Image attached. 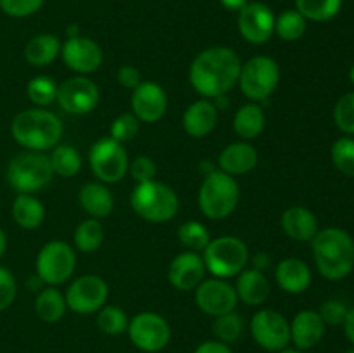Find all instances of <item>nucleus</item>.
I'll return each instance as SVG.
<instances>
[{"mask_svg": "<svg viewBox=\"0 0 354 353\" xmlns=\"http://www.w3.org/2000/svg\"><path fill=\"white\" fill-rule=\"evenodd\" d=\"M241 68L242 61L234 48L209 47L199 52L190 64V85L203 99H218L237 85Z\"/></svg>", "mask_w": 354, "mask_h": 353, "instance_id": "f257e3e1", "label": "nucleus"}, {"mask_svg": "<svg viewBox=\"0 0 354 353\" xmlns=\"http://www.w3.org/2000/svg\"><path fill=\"white\" fill-rule=\"evenodd\" d=\"M317 269L325 279L342 280L354 269V239L346 230L327 227L311 239Z\"/></svg>", "mask_w": 354, "mask_h": 353, "instance_id": "f03ea898", "label": "nucleus"}, {"mask_svg": "<svg viewBox=\"0 0 354 353\" xmlns=\"http://www.w3.org/2000/svg\"><path fill=\"white\" fill-rule=\"evenodd\" d=\"M62 120L45 107L24 109L10 123V135L28 151L45 152L54 149L62 137Z\"/></svg>", "mask_w": 354, "mask_h": 353, "instance_id": "7ed1b4c3", "label": "nucleus"}, {"mask_svg": "<svg viewBox=\"0 0 354 353\" xmlns=\"http://www.w3.org/2000/svg\"><path fill=\"white\" fill-rule=\"evenodd\" d=\"M130 206L149 224H166L176 217L180 199L175 190L159 180H149L135 185L130 194Z\"/></svg>", "mask_w": 354, "mask_h": 353, "instance_id": "20e7f679", "label": "nucleus"}, {"mask_svg": "<svg viewBox=\"0 0 354 353\" xmlns=\"http://www.w3.org/2000/svg\"><path fill=\"white\" fill-rule=\"evenodd\" d=\"M241 199V189L235 176L214 170L204 176L197 194V204L201 213L209 220H225L237 210Z\"/></svg>", "mask_w": 354, "mask_h": 353, "instance_id": "39448f33", "label": "nucleus"}, {"mask_svg": "<svg viewBox=\"0 0 354 353\" xmlns=\"http://www.w3.org/2000/svg\"><path fill=\"white\" fill-rule=\"evenodd\" d=\"M54 176L50 158L45 152L26 151L14 156L7 165V183L17 194H33L44 189Z\"/></svg>", "mask_w": 354, "mask_h": 353, "instance_id": "423d86ee", "label": "nucleus"}, {"mask_svg": "<svg viewBox=\"0 0 354 353\" xmlns=\"http://www.w3.org/2000/svg\"><path fill=\"white\" fill-rule=\"evenodd\" d=\"M206 272L218 279L237 277L249 263V248L241 237L235 235H221L211 239L209 244L203 251Z\"/></svg>", "mask_w": 354, "mask_h": 353, "instance_id": "0eeeda50", "label": "nucleus"}, {"mask_svg": "<svg viewBox=\"0 0 354 353\" xmlns=\"http://www.w3.org/2000/svg\"><path fill=\"white\" fill-rule=\"evenodd\" d=\"M279 82V62L268 55H254L242 64L237 85L249 100L261 104L275 92Z\"/></svg>", "mask_w": 354, "mask_h": 353, "instance_id": "6e6552de", "label": "nucleus"}, {"mask_svg": "<svg viewBox=\"0 0 354 353\" xmlns=\"http://www.w3.org/2000/svg\"><path fill=\"white\" fill-rule=\"evenodd\" d=\"M37 277L45 286H61L76 270V251L66 241H50L37 255Z\"/></svg>", "mask_w": 354, "mask_h": 353, "instance_id": "1a4fd4ad", "label": "nucleus"}, {"mask_svg": "<svg viewBox=\"0 0 354 353\" xmlns=\"http://www.w3.org/2000/svg\"><path fill=\"white\" fill-rule=\"evenodd\" d=\"M88 163L90 170L99 179V182L109 185V183H118L124 179V175L128 173L130 158H128L123 144L111 137H104L90 147Z\"/></svg>", "mask_w": 354, "mask_h": 353, "instance_id": "9d476101", "label": "nucleus"}, {"mask_svg": "<svg viewBox=\"0 0 354 353\" xmlns=\"http://www.w3.org/2000/svg\"><path fill=\"white\" fill-rule=\"evenodd\" d=\"M128 338L145 353H158L168 346L171 339V327L162 315L156 311H140L130 318Z\"/></svg>", "mask_w": 354, "mask_h": 353, "instance_id": "9b49d317", "label": "nucleus"}, {"mask_svg": "<svg viewBox=\"0 0 354 353\" xmlns=\"http://www.w3.org/2000/svg\"><path fill=\"white\" fill-rule=\"evenodd\" d=\"M249 331L258 346L266 352L277 353L290 343V322L273 308H263L252 315Z\"/></svg>", "mask_w": 354, "mask_h": 353, "instance_id": "f8f14e48", "label": "nucleus"}, {"mask_svg": "<svg viewBox=\"0 0 354 353\" xmlns=\"http://www.w3.org/2000/svg\"><path fill=\"white\" fill-rule=\"evenodd\" d=\"M64 298L68 308L75 314H97L109 298V284L104 277L95 275V273L80 275L69 284Z\"/></svg>", "mask_w": 354, "mask_h": 353, "instance_id": "ddd939ff", "label": "nucleus"}, {"mask_svg": "<svg viewBox=\"0 0 354 353\" xmlns=\"http://www.w3.org/2000/svg\"><path fill=\"white\" fill-rule=\"evenodd\" d=\"M99 99L100 90L97 83L90 80L88 76L76 75L59 83L55 102L68 114L83 116V114H88L95 109Z\"/></svg>", "mask_w": 354, "mask_h": 353, "instance_id": "4468645a", "label": "nucleus"}, {"mask_svg": "<svg viewBox=\"0 0 354 353\" xmlns=\"http://www.w3.org/2000/svg\"><path fill=\"white\" fill-rule=\"evenodd\" d=\"M237 26L245 42L263 45L275 33V14L266 3L248 2L239 10Z\"/></svg>", "mask_w": 354, "mask_h": 353, "instance_id": "2eb2a0df", "label": "nucleus"}, {"mask_svg": "<svg viewBox=\"0 0 354 353\" xmlns=\"http://www.w3.org/2000/svg\"><path fill=\"white\" fill-rule=\"evenodd\" d=\"M194 291H196V305L199 310L211 317H220L237 308V293L235 287L227 282V279H218V277L204 279Z\"/></svg>", "mask_w": 354, "mask_h": 353, "instance_id": "dca6fc26", "label": "nucleus"}, {"mask_svg": "<svg viewBox=\"0 0 354 353\" xmlns=\"http://www.w3.org/2000/svg\"><path fill=\"white\" fill-rule=\"evenodd\" d=\"M61 57L71 71L86 76L102 66L104 52L95 40L78 35L62 44Z\"/></svg>", "mask_w": 354, "mask_h": 353, "instance_id": "f3484780", "label": "nucleus"}, {"mask_svg": "<svg viewBox=\"0 0 354 353\" xmlns=\"http://www.w3.org/2000/svg\"><path fill=\"white\" fill-rule=\"evenodd\" d=\"M131 113L140 123H158L168 109V97L165 89L156 82H142L131 90Z\"/></svg>", "mask_w": 354, "mask_h": 353, "instance_id": "a211bd4d", "label": "nucleus"}, {"mask_svg": "<svg viewBox=\"0 0 354 353\" xmlns=\"http://www.w3.org/2000/svg\"><path fill=\"white\" fill-rule=\"evenodd\" d=\"M206 265L201 253L183 251L171 260L168 269V280L175 289L194 291L204 280Z\"/></svg>", "mask_w": 354, "mask_h": 353, "instance_id": "6ab92c4d", "label": "nucleus"}, {"mask_svg": "<svg viewBox=\"0 0 354 353\" xmlns=\"http://www.w3.org/2000/svg\"><path fill=\"white\" fill-rule=\"evenodd\" d=\"M325 322L317 310H301L290 322V341L297 350L315 348L325 336Z\"/></svg>", "mask_w": 354, "mask_h": 353, "instance_id": "aec40b11", "label": "nucleus"}, {"mask_svg": "<svg viewBox=\"0 0 354 353\" xmlns=\"http://www.w3.org/2000/svg\"><path fill=\"white\" fill-rule=\"evenodd\" d=\"M183 130L194 138H203L209 135L218 125V107L213 100L199 99L190 104L182 118Z\"/></svg>", "mask_w": 354, "mask_h": 353, "instance_id": "412c9836", "label": "nucleus"}, {"mask_svg": "<svg viewBox=\"0 0 354 353\" xmlns=\"http://www.w3.org/2000/svg\"><path fill=\"white\" fill-rule=\"evenodd\" d=\"M258 165V151L248 141L228 144L218 158V166L228 175H245Z\"/></svg>", "mask_w": 354, "mask_h": 353, "instance_id": "4be33fe9", "label": "nucleus"}, {"mask_svg": "<svg viewBox=\"0 0 354 353\" xmlns=\"http://www.w3.org/2000/svg\"><path fill=\"white\" fill-rule=\"evenodd\" d=\"M275 280L282 291L289 294H301L310 287L311 270L306 262L299 258L280 260L275 269Z\"/></svg>", "mask_w": 354, "mask_h": 353, "instance_id": "5701e85b", "label": "nucleus"}, {"mask_svg": "<svg viewBox=\"0 0 354 353\" xmlns=\"http://www.w3.org/2000/svg\"><path fill=\"white\" fill-rule=\"evenodd\" d=\"M235 293H237L239 301H244L249 307H259L265 303L270 296V280L263 270L248 269L245 266L237 275L235 282Z\"/></svg>", "mask_w": 354, "mask_h": 353, "instance_id": "b1692460", "label": "nucleus"}, {"mask_svg": "<svg viewBox=\"0 0 354 353\" xmlns=\"http://www.w3.org/2000/svg\"><path fill=\"white\" fill-rule=\"evenodd\" d=\"M280 225L282 230L294 241H311L320 230L315 213L304 206L287 208L280 218Z\"/></svg>", "mask_w": 354, "mask_h": 353, "instance_id": "393cba45", "label": "nucleus"}, {"mask_svg": "<svg viewBox=\"0 0 354 353\" xmlns=\"http://www.w3.org/2000/svg\"><path fill=\"white\" fill-rule=\"evenodd\" d=\"M80 206L83 208L90 218H106L114 210V196L106 183L88 182L80 189L78 194Z\"/></svg>", "mask_w": 354, "mask_h": 353, "instance_id": "a878e982", "label": "nucleus"}, {"mask_svg": "<svg viewBox=\"0 0 354 353\" xmlns=\"http://www.w3.org/2000/svg\"><path fill=\"white\" fill-rule=\"evenodd\" d=\"M61 40L52 33H40L24 47V59L35 68H45L61 55Z\"/></svg>", "mask_w": 354, "mask_h": 353, "instance_id": "bb28decb", "label": "nucleus"}, {"mask_svg": "<svg viewBox=\"0 0 354 353\" xmlns=\"http://www.w3.org/2000/svg\"><path fill=\"white\" fill-rule=\"evenodd\" d=\"M266 114L259 102L244 104L237 109L234 116V130L242 141H252L259 137L265 130Z\"/></svg>", "mask_w": 354, "mask_h": 353, "instance_id": "cd10ccee", "label": "nucleus"}, {"mask_svg": "<svg viewBox=\"0 0 354 353\" xmlns=\"http://www.w3.org/2000/svg\"><path fill=\"white\" fill-rule=\"evenodd\" d=\"M12 218L21 228L33 230L45 220V206L33 194H17L12 203Z\"/></svg>", "mask_w": 354, "mask_h": 353, "instance_id": "c85d7f7f", "label": "nucleus"}, {"mask_svg": "<svg viewBox=\"0 0 354 353\" xmlns=\"http://www.w3.org/2000/svg\"><path fill=\"white\" fill-rule=\"evenodd\" d=\"M66 308L68 305H66L64 294L54 286H45L35 298V314L40 320L48 322V324L61 320L66 314Z\"/></svg>", "mask_w": 354, "mask_h": 353, "instance_id": "c756f323", "label": "nucleus"}, {"mask_svg": "<svg viewBox=\"0 0 354 353\" xmlns=\"http://www.w3.org/2000/svg\"><path fill=\"white\" fill-rule=\"evenodd\" d=\"M104 237H106V230H104L102 221L97 218H86V220L80 221L78 227L75 228L73 244L78 251L93 253L102 246Z\"/></svg>", "mask_w": 354, "mask_h": 353, "instance_id": "7c9ffc66", "label": "nucleus"}, {"mask_svg": "<svg viewBox=\"0 0 354 353\" xmlns=\"http://www.w3.org/2000/svg\"><path fill=\"white\" fill-rule=\"evenodd\" d=\"M48 158H50L54 175L71 179V176H75L82 170V156H80V152L73 145L57 144L52 149V154Z\"/></svg>", "mask_w": 354, "mask_h": 353, "instance_id": "2f4dec72", "label": "nucleus"}, {"mask_svg": "<svg viewBox=\"0 0 354 353\" xmlns=\"http://www.w3.org/2000/svg\"><path fill=\"white\" fill-rule=\"evenodd\" d=\"M342 7V0H296V10L306 17V21H325L334 19Z\"/></svg>", "mask_w": 354, "mask_h": 353, "instance_id": "473e14b6", "label": "nucleus"}, {"mask_svg": "<svg viewBox=\"0 0 354 353\" xmlns=\"http://www.w3.org/2000/svg\"><path fill=\"white\" fill-rule=\"evenodd\" d=\"M306 17L296 9H287L282 14L275 16V33L283 42H296L306 33Z\"/></svg>", "mask_w": 354, "mask_h": 353, "instance_id": "72a5a7b5", "label": "nucleus"}, {"mask_svg": "<svg viewBox=\"0 0 354 353\" xmlns=\"http://www.w3.org/2000/svg\"><path fill=\"white\" fill-rule=\"evenodd\" d=\"M130 318H128L127 311L116 305H104L99 311H97V327L102 334L107 336H120L127 332Z\"/></svg>", "mask_w": 354, "mask_h": 353, "instance_id": "f704fd0d", "label": "nucleus"}, {"mask_svg": "<svg viewBox=\"0 0 354 353\" xmlns=\"http://www.w3.org/2000/svg\"><path fill=\"white\" fill-rule=\"evenodd\" d=\"M57 89L59 85L52 76L38 75L28 82L26 93L28 99L35 104L37 107H47L57 99Z\"/></svg>", "mask_w": 354, "mask_h": 353, "instance_id": "c9c22d12", "label": "nucleus"}, {"mask_svg": "<svg viewBox=\"0 0 354 353\" xmlns=\"http://www.w3.org/2000/svg\"><path fill=\"white\" fill-rule=\"evenodd\" d=\"M178 241L187 251L203 253L206 246L209 244L211 235L206 225L197 220H189L180 225Z\"/></svg>", "mask_w": 354, "mask_h": 353, "instance_id": "e433bc0d", "label": "nucleus"}, {"mask_svg": "<svg viewBox=\"0 0 354 353\" xmlns=\"http://www.w3.org/2000/svg\"><path fill=\"white\" fill-rule=\"evenodd\" d=\"M242 332H244V318L235 310L220 315V317H214L213 334L218 341L230 345V343L239 341Z\"/></svg>", "mask_w": 354, "mask_h": 353, "instance_id": "4c0bfd02", "label": "nucleus"}, {"mask_svg": "<svg viewBox=\"0 0 354 353\" xmlns=\"http://www.w3.org/2000/svg\"><path fill=\"white\" fill-rule=\"evenodd\" d=\"M330 158L339 172L348 176H354V138H337L330 149Z\"/></svg>", "mask_w": 354, "mask_h": 353, "instance_id": "58836bf2", "label": "nucleus"}, {"mask_svg": "<svg viewBox=\"0 0 354 353\" xmlns=\"http://www.w3.org/2000/svg\"><path fill=\"white\" fill-rule=\"evenodd\" d=\"M138 130H140V120L133 113H121L111 123L109 137L120 144H124V142L133 141Z\"/></svg>", "mask_w": 354, "mask_h": 353, "instance_id": "ea45409f", "label": "nucleus"}, {"mask_svg": "<svg viewBox=\"0 0 354 353\" xmlns=\"http://www.w3.org/2000/svg\"><path fill=\"white\" fill-rule=\"evenodd\" d=\"M334 121L346 135H354V92L344 93L334 107Z\"/></svg>", "mask_w": 354, "mask_h": 353, "instance_id": "a19ab883", "label": "nucleus"}, {"mask_svg": "<svg viewBox=\"0 0 354 353\" xmlns=\"http://www.w3.org/2000/svg\"><path fill=\"white\" fill-rule=\"evenodd\" d=\"M44 0H0V10L10 17H28L41 9Z\"/></svg>", "mask_w": 354, "mask_h": 353, "instance_id": "79ce46f5", "label": "nucleus"}, {"mask_svg": "<svg viewBox=\"0 0 354 353\" xmlns=\"http://www.w3.org/2000/svg\"><path fill=\"white\" fill-rule=\"evenodd\" d=\"M128 173L131 175V179L137 180V183L149 182V180H156L158 166H156L154 159L149 158V156H137L128 165Z\"/></svg>", "mask_w": 354, "mask_h": 353, "instance_id": "37998d69", "label": "nucleus"}, {"mask_svg": "<svg viewBox=\"0 0 354 353\" xmlns=\"http://www.w3.org/2000/svg\"><path fill=\"white\" fill-rule=\"evenodd\" d=\"M348 311L349 308L346 307L342 301L328 300L322 305L318 314H320L322 320L325 322V325H344L346 317H348Z\"/></svg>", "mask_w": 354, "mask_h": 353, "instance_id": "c03bdc74", "label": "nucleus"}, {"mask_svg": "<svg viewBox=\"0 0 354 353\" xmlns=\"http://www.w3.org/2000/svg\"><path fill=\"white\" fill-rule=\"evenodd\" d=\"M17 294V284L12 272L0 266V311L7 310L14 303Z\"/></svg>", "mask_w": 354, "mask_h": 353, "instance_id": "a18cd8bd", "label": "nucleus"}, {"mask_svg": "<svg viewBox=\"0 0 354 353\" xmlns=\"http://www.w3.org/2000/svg\"><path fill=\"white\" fill-rule=\"evenodd\" d=\"M116 80L121 87L128 90H135L142 83V75L135 66H121L116 73Z\"/></svg>", "mask_w": 354, "mask_h": 353, "instance_id": "49530a36", "label": "nucleus"}, {"mask_svg": "<svg viewBox=\"0 0 354 353\" xmlns=\"http://www.w3.org/2000/svg\"><path fill=\"white\" fill-rule=\"evenodd\" d=\"M194 353H232V350L230 346L218 341V339H209V341L201 343V345L194 350Z\"/></svg>", "mask_w": 354, "mask_h": 353, "instance_id": "de8ad7c7", "label": "nucleus"}, {"mask_svg": "<svg viewBox=\"0 0 354 353\" xmlns=\"http://www.w3.org/2000/svg\"><path fill=\"white\" fill-rule=\"evenodd\" d=\"M344 332L346 336H348L349 341L354 345V307L349 308L348 311V317H346V322H344Z\"/></svg>", "mask_w": 354, "mask_h": 353, "instance_id": "09e8293b", "label": "nucleus"}, {"mask_svg": "<svg viewBox=\"0 0 354 353\" xmlns=\"http://www.w3.org/2000/svg\"><path fill=\"white\" fill-rule=\"evenodd\" d=\"M221 6L225 7L227 10H232V12H239L242 7L248 3V0H220Z\"/></svg>", "mask_w": 354, "mask_h": 353, "instance_id": "8fccbe9b", "label": "nucleus"}, {"mask_svg": "<svg viewBox=\"0 0 354 353\" xmlns=\"http://www.w3.org/2000/svg\"><path fill=\"white\" fill-rule=\"evenodd\" d=\"M6 248H7V237H6V232L0 228V258L3 256V253H6Z\"/></svg>", "mask_w": 354, "mask_h": 353, "instance_id": "3c124183", "label": "nucleus"}, {"mask_svg": "<svg viewBox=\"0 0 354 353\" xmlns=\"http://www.w3.org/2000/svg\"><path fill=\"white\" fill-rule=\"evenodd\" d=\"M277 353H304V352H301V350H297V348H289V346H287V348L280 350V352H277Z\"/></svg>", "mask_w": 354, "mask_h": 353, "instance_id": "603ef678", "label": "nucleus"}, {"mask_svg": "<svg viewBox=\"0 0 354 353\" xmlns=\"http://www.w3.org/2000/svg\"><path fill=\"white\" fill-rule=\"evenodd\" d=\"M349 80L354 83V64L351 66V69H349Z\"/></svg>", "mask_w": 354, "mask_h": 353, "instance_id": "864d4df0", "label": "nucleus"}, {"mask_svg": "<svg viewBox=\"0 0 354 353\" xmlns=\"http://www.w3.org/2000/svg\"><path fill=\"white\" fill-rule=\"evenodd\" d=\"M346 353H354V350H349V352H346Z\"/></svg>", "mask_w": 354, "mask_h": 353, "instance_id": "5fc2aeb1", "label": "nucleus"}]
</instances>
